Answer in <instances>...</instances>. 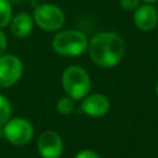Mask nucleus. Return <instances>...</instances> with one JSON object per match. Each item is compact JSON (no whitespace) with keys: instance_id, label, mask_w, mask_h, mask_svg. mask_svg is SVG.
Listing matches in <instances>:
<instances>
[{"instance_id":"nucleus-3","label":"nucleus","mask_w":158,"mask_h":158,"mask_svg":"<svg viewBox=\"0 0 158 158\" xmlns=\"http://www.w3.org/2000/svg\"><path fill=\"white\" fill-rule=\"evenodd\" d=\"M60 84L65 95L80 101L91 90V78L88 70L80 65L67 67L60 77Z\"/></svg>"},{"instance_id":"nucleus-18","label":"nucleus","mask_w":158,"mask_h":158,"mask_svg":"<svg viewBox=\"0 0 158 158\" xmlns=\"http://www.w3.org/2000/svg\"><path fill=\"white\" fill-rule=\"evenodd\" d=\"M154 90H156V94H157V96H158V80H157V83H156V86H154Z\"/></svg>"},{"instance_id":"nucleus-2","label":"nucleus","mask_w":158,"mask_h":158,"mask_svg":"<svg viewBox=\"0 0 158 158\" xmlns=\"http://www.w3.org/2000/svg\"><path fill=\"white\" fill-rule=\"evenodd\" d=\"M88 37L80 30L68 28L58 31L51 42L52 49L63 57H79L88 48Z\"/></svg>"},{"instance_id":"nucleus-12","label":"nucleus","mask_w":158,"mask_h":158,"mask_svg":"<svg viewBox=\"0 0 158 158\" xmlns=\"http://www.w3.org/2000/svg\"><path fill=\"white\" fill-rule=\"evenodd\" d=\"M75 100H73L70 96L68 95H64L62 98L58 99L57 104H56V109L57 111L60 114V115H70L73 111H74V107H75Z\"/></svg>"},{"instance_id":"nucleus-13","label":"nucleus","mask_w":158,"mask_h":158,"mask_svg":"<svg viewBox=\"0 0 158 158\" xmlns=\"http://www.w3.org/2000/svg\"><path fill=\"white\" fill-rule=\"evenodd\" d=\"M11 104L6 96L0 94V127L11 117Z\"/></svg>"},{"instance_id":"nucleus-9","label":"nucleus","mask_w":158,"mask_h":158,"mask_svg":"<svg viewBox=\"0 0 158 158\" xmlns=\"http://www.w3.org/2000/svg\"><path fill=\"white\" fill-rule=\"evenodd\" d=\"M133 23L138 30L143 32L154 30L158 25V10L156 6H153V4L142 2L133 11Z\"/></svg>"},{"instance_id":"nucleus-15","label":"nucleus","mask_w":158,"mask_h":158,"mask_svg":"<svg viewBox=\"0 0 158 158\" xmlns=\"http://www.w3.org/2000/svg\"><path fill=\"white\" fill-rule=\"evenodd\" d=\"M74 158H100V156H99L95 151L89 149V148H85V149L79 151V152L74 156Z\"/></svg>"},{"instance_id":"nucleus-11","label":"nucleus","mask_w":158,"mask_h":158,"mask_svg":"<svg viewBox=\"0 0 158 158\" xmlns=\"http://www.w3.org/2000/svg\"><path fill=\"white\" fill-rule=\"evenodd\" d=\"M12 5L10 0H0V28H5L9 26L12 19Z\"/></svg>"},{"instance_id":"nucleus-7","label":"nucleus","mask_w":158,"mask_h":158,"mask_svg":"<svg viewBox=\"0 0 158 158\" xmlns=\"http://www.w3.org/2000/svg\"><path fill=\"white\" fill-rule=\"evenodd\" d=\"M36 146L41 158H60L64 151L60 135L53 130H46L40 133Z\"/></svg>"},{"instance_id":"nucleus-4","label":"nucleus","mask_w":158,"mask_h":158,"mask_svg":"<svg viewBox=\"0 0 158 158\" xmlns=\"http://www.w3.org/2000/svg\"><path fill=\"white\" fill-rule=\"evenodd\" d=\"M32 17L35 25L47 32L59 31L65 22L64 11L52 2L38 4L32 11Z\"/></svg>"},{"instance_id":"nucleus-19","label":"nucleus","mask_w":158,"mask_h":158,"mask_svg":"<svg viewBox=\"0 0 158 158\" xmlns=\"http://www.w3.org/2000/svg\"><path fill=\"white\" fill-rule=\"evenodd\" d=\"M10 1H11V2H12V1H15V2H19V1H22V0H10Z\"/></svg>"},{"instance_id":"nucleus-10","label":"nucleus","mask_w":158,"mask_h":158,"mask_svg":"<svg viewBox=\"0 0 158 158\" xmlns=\"http://www.w3.org/2000/svg\"><path fill=\"white\" fill-rule=\"evenodd\" d=\"M9 26H10L11 33L15 37H17V38L27 37L28 35H31V32L33 30V26H35L32 14L22 11V12H19V14L14 15Z\"/></svg>"},{"instance_id":"nucleus-14","label":"nucleus","mask_w":158,"mask_h":158,"mask_svg":"<svg viewBox=\"0 0 158 158\" xmlns=\"http://www.w3.org/2000/svg\"><path fill=\"white\" fill-rule=\"evenodd\" d=\"M141 4V0H120V7L126 11H135Z\"/></svg>"},{"instance_id":"nucleus-5","label":"nucleus","mask_w":158,"mask_h":158,"mask_svg":"<svg viewBox=\"0 0 158 158\" xmlns=\"http://www.w3.org/2000/svg\"><path fill=\"white\" fill-rule=\"evenodd\" d=\"M1 127L4 137L14 146H25L33 138L35 128L25 117H10Z\"/></svg>"},{"instance_id":"nucleus-6","label":"nucleus","mask_w":158,"mask_h":158,"mask_svg":"<svg viewBox=\"0 0 158 158\" xmlns=\"http://www.w3.org/2000/svg\"><path fill=\"white\" fill-rule=\"evenodd\" d=\"M23 74V63L15 54L0 56V89L15 85Z\"/></svg>"},{"instance_id":"nucleus-16","label":"nucleus","mask_w":158,"mask_h":158,"mask_svg":"<svg viewBox=\"0 0 158 158\" xmlns=\"http://www.w3.org/2000/svg\"><path fill=\"white\" fill-rule=\"evenodd\" d=\"M6 48H7V37L4 33V31L0 28V56L5 53Z\"/></svg>"},{"instance_id":"nucleus-1","label":"nucleus","mask_w":158,"mask_h":158,"mask_svg":"<svg viewBox=\"0 0 158 158\" xmlns=\"http://www.w3.org/2000/svg\"><path fill=\"white\" fill-rule=\"evenodd\" d=\"M125 51V40L115 31H102L94 35L86 48L90 60L100 68H112L120 64Z\"/></svg>"},{"instance_id":"nucleus-17","label":"nucleus","mask_w":158,"mask_h":158,"mask_svg":"<svg viewBox=\"0 0 158 158\" xmlns=\"http://www.w3.org/2000/svg\"><path fill=\"white\" fill-rule=\"evenodd\" d=\"M142 2L144 4H154V2H158V0H141Z\"/></svg>"},{"instance_id":"nucleus-8","label":"nucleus","mask_w":158,"mask_h":158,"mask_svg":"<svg viewBox=\"0 0 158 158\" xmlns=\"http://www.w3.org/2000/svg\"><path fill=\"white\" fill-rule=\"evenodd\" d=\"M80 101L81 111L89 117H102L110 110V100L101 93H89Z\"/></svg>"}]
</instances>
